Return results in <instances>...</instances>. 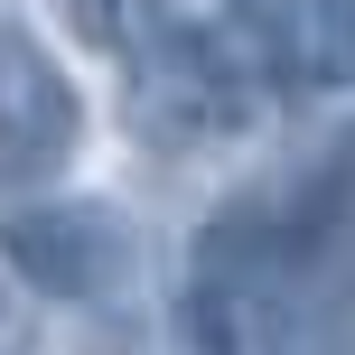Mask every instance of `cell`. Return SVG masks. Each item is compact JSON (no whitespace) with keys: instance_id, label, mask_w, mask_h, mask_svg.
Wrapping results in <instances>:
<instances>
[{"instance_id":"8992f818","label":"cell","mask_w":355,"mask_h":355,"mask_svg":"<svg viewBox=\"0 0 355 355\" xmlns=\"http://www.w3.org/2000/svg\"><path fill=\"white\" fill-rule=\"evenodd\" d=\"M28 337H37V300L0 271V355H28Z\"/></svg>"},{"instance_id":"52a82bcc","label":"cell","mask_w":355,"mask_h":355,"mask_svg":"<svg viewBox=\"0 0 355 355\" xmlns=\"http://www.w3.org/2000/svg\"><path fill=\"white\" fill-rule=\"evenodd\" d=\"M346 290H355V281H346Z\"/></svg>"},{"instance_id":"7a4b0ae2","label":"cell","mask_w":355,"mask_h":355,"mask_svg":"<svg viewBox=\"0 0 355 355\" xmlns=\"http://www.w3.org/2000/svg\"><path fill=\"white\" fill-rule=\"evenodd\" d=\"M0 271L56 309L122 300L131 271H141V225L112 196H28V206L0 215Z\"/></svg>"},{"instance_id":"3957f363","label":"cell","mask_w":355,"mask_h":355,"mask_svg":"<svg viewBox=\"0 0 355 355\" xmlns=\"http://www.w3.org/2000/svg\"><path fill=\"white\" fill-rule=\"evenodd\" d=\"M85 150V94L47 37L0 28V178H47Z\"/></svg>"},{"instance_id":"5b68a950","label":"cell","mask_w":355,"mask_h":355,"mask_svg":"<svg viewBox=\"0 0 355 355\" xmlns=\"http://www.w3.org/2000/svg\"><path fill=\"white\" fill-rule=\"evenodd\" d=\"M66 10H75V28H85L94 47L112 56V66H122L131 47H150V37H159L168 19H178L168 0H66Z\"/></svg>"},{"instance_id":"277c9868","label":"cell","mask_w":355,"mask_h":355,"mask_svg":"<svg viewBox=\"0 0 355 355\" xmlns=\"http://www.w3.org/2000/svg\"><path fill=\"white\" fill-rule=\"evenodd\" d=\"M215 37L243 56V75L262 94H300L309 85V0H225Z\"/></svg>"},{"instance_id":"6da1fadb","label":"cell","mask_w":355,"mask_h":355,"mask_svg":"<svg viewBox=\"0 0 355 355\" xmlns=\"http://www.w3.org/2000/svg\"><path fill=\"white\" fill-rule=\"evenodd\" d=\"M122 103H131V122H141V141H159V150H206V141H234L271 94L243 75V56H234L215 28L168 19L150 47L122 56Z\"/></svg>"}]
</instances>
